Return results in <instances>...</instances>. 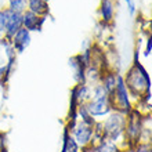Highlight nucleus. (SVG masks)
<instances>
[{
    "label": "nucleus",
    "mask_w": 152,
    "mask_h": 152,
    "mask_svg": "<svg viewBox=\"0 0 152 152\" xmlns=\"http://www.w3.org/2000/svg\"><path fill=\"white\" fill-rule=\"evenodd\" d=\"M101 14L105 21H111L113 17V4L111 0H102L101 6Z\"/></svg>",
    "instance_id": "0eeeda50"
},
{
    "label": "nucleus",
    "mask_w": 152,
    "mask_h": 152,
    "mask_svg": "<svg viewBox=\"0 0 152 152\" xmlns=\"http://www.w3.org/2000/svg\"><path fill=\"white\" fill-rule=\"evenodd\" d=\"M6 31V11H0V33Z\"/></svg>",
    "instance_id": "1a4fd4ad"
},
{
    "label": "nucleus",
    "mask_w": 152,
    "mask_h": 152,
    "mask_svg": "<svg viewBox=\"0 0 152 152\" xmlns=\"http://www.w3.org/2000/svg\"><path fill=\"white\" fill-rule=\"evenodd\" d=\"M22 28V14L12 12L10 10H6V39L11 40L20 29Z\"/></svg>",
    "instance_id": "f03ea898"
},
{
    "label": "nucleus",
    "mask_w": 152,
    "mask_h": 152,
    "mask_svg": "<svg viewBox=\"0 0 152 152\" xmlns=\"http://www.w3.org/2000/svg\"><path fill=\"white\" fill-rule=\"evenodd\" d=\"M94 133V129L90 124L80 122L73 127V140L77 142V145L86 147L91 142V137Z\"/></svg>",
    "instance_id": "f257e3e1"
},
{
    "label": "nucleus",
    "mask_w": 152,
    "mask_h": 152,
    "mask_svg": "<svg viewBox=\"0 0 152 152\" xmlns=\"http://www.w3.org/2000/svg\"><path fill=\"white\" fill-rule=\"evenodd\" d=\"M29 43H31V35H29V31H26L25 28H21L11 39L12 48L17 50L18 53L24 51L25 48L29 46Z\"/></svg>",
    "instance_id": "20e7f679"
},
{
    "label": "nucleus",
    "mask_w": 152,
    "mask_h": 152,
    "mask_svg": "<svg viewBox=\"0 0 152 152\" xmlns=\"http://www.w3.org/2000/svg\"><path fill=\"white\" fill-rule=\"evenodd\" d=\"M126 3L129 4V10H130V12H134V3H133V0H126Z\"/></svg>",
    "instance_id": "9d476101"
},
{
    "label": "nucleus",
    "mask_w": 152,
    "mask_h": 152,
    "mask_svg": "<svg viewBox=\"0 0 152 152\" xmlns=\"http://www.w3.org/2000/svg\"><path fill=\"white\" fill-rule=\"evenodd\" d=\"M42 24H43V18L36 15L35 12L28 10L22 14V25L26 31H40Z\"/></svg>",
    "instance_id": "39448f33"
},
{
    "label": "nucleus",
    "mask_w": 152,
    "mask_h": 152,
    "mask_svg": "<svg viewBox=\"0 0 152 152\" xmlns=\"http://www.w3.org/2000/svg\"><path fill=\"white\" fill-rule=\"evenodd\" d=\"M0 43H1V37H0Z\"/></svg>",
    "instance_id": "ddd939ff"
},
{
    "label": "nucleus",
    "mask_w": 152,
    "mask_h": 152,
    "mask_svg": "<svg viewBox=\"0 0 152 152\" xmlns=\"http://www.w3.org/2000/svg\"><path fill=\"white\" fill-rule=\"evenodd\" d=\"M4 72H6V68H0V86L3 84V80H4Z\"/></svg>",
    "instance_id": "9b49d317"
},
{
    "label": "nucleus",
    "mask_w": 152,
    "mask_h": 152,
    "mask_svg": "<svg viewBox=\"0 0 152 152\" xmlns=\"http://www.w3.org/2000/svg\"><path fill=\"white\" fill-rule=\"evenodd\" d=\"M149 53H151V39H148V43H147V51H145V54L148 56Z\"/></svg>",
    "instance_id": "f8f14e48"
},
{
    "label": "nucleus",
    "mask_w": 152,
    "mask_h": 152,
    "mask_svg": "<svg viewBox=\"0 0 152 152\" xmlns=\"http://www.w3.org/2000/svg\"><path fill=\"white\" fill-rule=\"evenodd\" d=\"M10 3V11L12 12H18V14H22V12L26 10V0H8Z\"/></svg>",
    "instance_id": "6e6552de"
},
{
    "label": "nucleus",
    "mask_w": 152,
    "mask_h": 152,
    "mask_svg": "<svg viewBox=\"0 0 152 152\" xmlns=\"http://www.w3.org/2000/svg\"><path fill=\"white\" fill-rule=\"evenodd\" d=\"M47 0H28V7L29 11L35 12L36 15H42V14H47Z\"/></svg>",
    "instance_id": "423d86ee"
},
{
    "label": "nucleus",
    "mask_w": 152,
    "mask_h": 152,
    "mask_svg": "<svg viewBox=\"0 0 152 152\" xmlns=\"http://www.w3.org/2000/svg\"><path fill=\"white\" fill-rule=\"evenodd\" d=\"M112 93H115L116 100H118V104H119V108L123 111V112L127 113L129 109H130V104H129V96H127V90H126V84H124L123 79L122 77H118V84H116L115 90Z\"/></svg>",
    "instance_id": "7ed1b4c3"
}]
</instances>
